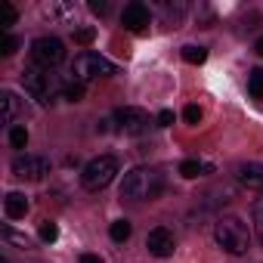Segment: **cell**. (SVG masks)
Instances as JSON below:
<instances>
[{
	"label": "cell",
	"mask_w": 263,
	"mask_h": 263,
	"mask_svg": "<svg viewBox=\"0 0 263 263\" xmlns=\"http://www.w3.org/2000/svg\"><path fill=\"white\" fill-rule=\"evenodd\" d=\"M93 37H96V31H93V28H78V31H74V44H81V47L93 44Z\"/></svg>",
	"instance_id": "23"
},
{
	"label": "cell",
	"mask_w": 263,
	"mask_h": 263,
	"mask_svg": "<svg viewBox=\"0 0 263 263\" xmlns=\"http://www.w3.org/2000/svg\"><path fill=\"white\" fill-rule=\"evenodd\" d=\"M146 248H149L152 257H171L174 248H177V238H174V232H171L167 226H155V229L146 235Z\"/></svg>",
	"instance_id": "9"
},
{
	"label": "cell",
	"mask_w": 263,
	"mask_h": 263,
	"mask_svg": "<svg viewBox=\"0 0 263 263\" xmlns=\"http://www.w3.org/2000/svg\"><path fill=\"white\" fill-rule=\"evenodd\" d=\"M121 25L127 31H134V34H143L149 28V7H143V4H127L124 13H121Z\"/></svg>",
	"instance_id": "10"
},
{
	"label": "cell",
	"mask_w": 263,
	"mask_h": 263,
	"mask_svg": "<svg viewBox=\"0 0 263 263\" xmlns=\"http://www.w3.org/2000/svg\"><path fill=\"white\" fill-rule=\"evenodd\" d=\"M0 263H10V260H0Z\"/></svg>",
	"instance_id": "31"
},
{
	"label": "cell",
	"mask_w": 263,
	"mask_h": 263,
	"mask_svg": "<svg viewBox=\"0 0 263 263\" xmlns=\"http://www.w3.org/2000/svg\"><path fill=\"white\" fill-rule=\"evenodd\" d=\"M0 102H4V124H13V121L19 118V99H16V93L4 90V96H0Z\"/></svg>",
	"instance_id": "13"
},
{
	"label": "cell",
	"mask_w": 263,
	"mask_h": 263,
	"mask_svg": "<svg viewBox=\"0 0 263 263\" xmlns=\"http://www.w3.org/2000/svg\"><path fill=\"white\" fill-rule=\"evenodd\" d=\"M108 235H111V241H118V245L127 241V238H130V223H127V220H115L111 229H108Z\"/></svg>",
	"instance_id": "16"
},
{
	"label": "cell",
	"mask_w": 263,
	"mask_h": 263,
	"mask_svg": "<svg viewBox=\"0 0 263 263\" xmlns=\"http://www.w3.org/2000/svg\"><path fill=\"white\" fill-rule=\"evenodd\" d=\"M81 263H102V257H96V254H84Z\"/></svg>",
	"instance_id": "29"
},
{
	"label": "cell",
	"mask_w": 263,
	"mask_h": 263,
	"mask_svg": "<svg viewBox=\"0 0 263 263\" xmlns=\"http://www.w3.org/2000/svg\"><path fill=\"white\" fill-rule=\"evenodd\" d=\"M115 121H118V130L121 134H146L149 130V115L143 111V108H137V105H124V108H118L115 111Z\"/></svg>",
	"instance_id": "8"
},
{
	"label": "cell",
	"mask_w": 263,
	"mask_h": 263,
	"mask_svg": "<svg viewBox=\"0 0 263 263\" xmlns=\"http://www.w3.org/2000/svg\"><path fill=\"white\" fill-rule=\"evenodd\" d=\"M22 84H25V93L34 96L37 102H53L56 90L62 93V87L56 84V74H53L50 68H37V65L22 74Z\"/></svg>",
	"instance_id": "5"
},
{
	"label": "cell",
	"mask_w": 263,
	"mask_h": 263,
	"mask_svg": "<svg viewBox=\"0 0 263 263\" xmlns=\"http://www.w3.org/2000/svg\"><path fill=\"white\" fill-rule=\"evenodd\" d=\"M65 59V44L59 37H37L31 44V62L37 68H53Z\"/></svg>",
	"instance_id": "6"
},
{
	"label": "cell",
	"mask_w": 263,
	"mask_h": 263,
	"mask_svg": "<svg viewBox=\"0 0 263 263\" xmlns=\"http://www.w3.org/2000/svg\"><path fill=\"white\" fill-rule=\"evenodd\" d=\"M254 229H257V238L263 241V198H257L254 204Z\"/></svg>",
	"instance_id": "21"
},
{
	"label": "cell",
	"mask_w": 263,
	"mask_h": 263,
	"mask_svg": "<svg viewBox=\"0 0 263 263\" xmlns=\"http://www.w3.org/2000/svg\"><path fill=\"white\" fill-rule=\"evenodd\" d=\"M254 50H257V53L263 56V37H257V44H254Z\"/></svg>",
	"instance_id": "30"
},
{
	"label": "cell",
	"mask_w": 263,
	"mask_h": 263,
	"mask_svg": "<svg viewBox=\"0 0 263 263\" xmlns=\"http://www.w3.org/2000/svg\"><path fill=\"white\" fill-rule=\"evenodd\" d=\"M16 50H19V41H16L13 34H7V37H4V44H0V53H4V56H13Z\"/></svg>",
	"instance_id": "24"
},
{
	"label": "cell",
	"mask_w": 263,
	"mask_h": 263,
	"mask_svg": "<svg viewBox=\"0 0 263 263\" xmlns=\"http://www.w3.org/2000/svg\"><path fill=\"white\" fill-rule=\"evenodd\" d=\"M171 124H174V111H171V108H164V111L158 115V127H171Z\"/></svg>",
	"instance_id": "27"
},
{
	"label": "cell",
	"mask_w": 263,
	"mask_h": 263,
	"mask_svg": "<svg viewBox=\"0 0 263 263\" xmlns=\"http://www.w3.org/2000/svg\"><path fill=\"white\" fill-rule=\"evenodd\" d=\"M13 174H16L19 180L37 183V180H44V177L50 174V161L41 158V155H16V158H13Z\"/></svg>",
	"instance_id": "7"
},
{
	"label": "cell",
	"mask_w": 263,
	"mask_h": 263,
	"mask_svg": "<svg viewBox=\"0 0 263 263\" xmlns=\"http://www.w3.org/2000/svg\"><path fill=\"white\" fill-rule=\"evenodd\" d=\"M248 90L254 99H263V68H254L251 78H248Z\"/></svg>",
	"instance_id": "17"
},
{
	"label": "cell",
	"mask_w": 263,
	"mask_h": 263,
	"mask_svg": "<svg viewBox=\"0 0 263 263\" xmlns=\"http://www.w3.org/2000/svg\"><path fill=\"white\" fill-rule=\"evenodd\" d=\"M16 19H19V13L13 4H0V25L10 28V25H16Z\"/></svg>",
	"instance_id": "19"
},
{
	"label": "cell",
	"mask_w": 263,
	"mask_h": 263,
	"mask_svg": "<svg viewBox=\"0 0 263 263\" xmlns=\"http://www.w3.org/2000/svg\"><path fill=\"white\" fill-rule=\"evenodd\" d=\"M7 238H10V241H16V245H22V248L28 245V238H25V235H16V232H10V229H7Z\"/></svg>",
	"instance_id": "28"
},
{
	"label": "cell",
	"mask_w": 263,
	"mask_h": 263,
	"mask_svg": "<svg viewBox=\"0 0 263 263\" xmlns=\"http://www.w3.org/2000/svg\"><path fill=\"white\" fill-rule=\"evenodd\" d=\"M90 10H93L96 16H108V4H105V0H93Z\"/></svg>",
	"instance_id": "26"
},
{
	"label": "cell",
	"mask_w": 263,
	"mask_h": 263,
	"mask_svg": "<svg viewBox=\"0 0 263 263\" xmlns=\"http://www.w3.org/2000/svg\"><path fill=\"white\" fill-rule=\"evenodd\" d=\"M62 96H65L68 102H81V99H84V84H81V81H68V84H62Z\"/></svg>",
	"instance_id": "15"
},
{
	"label": "cell",
	"mask_w": 263,
	"mask_h": 263,
	"mask_svg": "<svg viewBox=\"0 0 263 263\" xmlns=\"http://www.w3.org/2000/svg\"><path fill=\"white\" fill-rule=\"evenodd\" d=\"M235 180H238L245 189H257V192H263V164H254V161L238 164V167H235Z\"/></svg>",
	"instance_id": "11"
},
{
	"label": "cell",
	"mask_w": 263,
	"mask_h": 263,
	"mask_svg": "<svg viewBox=\"0 0 263 263\" xmlns=\"http://www.w3.org/2000/svg\"><path fill=\"white\" fill-rule=\"evenodd\" d=\"M10 146L13 149H25L28 146V130L25 127H13L10 130Z\"/></svg>",
	"instance_id": "20"
},
{
	"label": "cell",
	"mask_w": 263,
	"mask_h": 263,
	"mask_svg": "<svg viewBox=\"0 0 263 263\" xmlns=\"http://www.w3.org/2000/svg\"><path fill=\"white\" fill-rule=\"evenodd\" d=\"M115 174H118V158L99 155V158L87 161V167L81 171V186H84L87 192H102V189L115 180Z\"/></svg>",
	"instance_id": "4"
},
{
	"label": "cell",
	"mask_w": 263,
	"mask_h": 263,
	"mask_svg": "<svg viewBox=\"0 0 263 263\" xmlns=\"http://www.w3.org/2000/svg\"><path fill=\"white\" fill-rule=\"evenodd\" d=\"M41 238H44V241H56V238H59V229H56V223L44 220V223H41Z\"/></svg>",
	"instance_id": "22"
},
{
	"label": "cell",
	"mask_w": 263,
	"mask_h": 263,
	"mask_svg": "<svg viewBox=\"0 0 263 263\" xmlns=\"http://www.w3.org/2000/svg\"><path fill=\"white\" fill-rule=\"evenodd\" d=\"M211 167L208 164H201V161H195V158H186L183 164H180V174L186 177V180H195V177H201V174H208Z\"/></svg>",
	"instance_id": "14"
},
{
	"label": "cell",
	"mask_w": 263,
	"mask_h": 263,
	"mask_svg": "<svg viewBox=\"0 0 263 263\" xmlns=\"http://www.w3.org/2000/svg\"><path fill=\"white\" fill-rule=\"evenodd\" d=\"M164 192V177L155 167H134L121 183V195L134 201H152Z\"/></svg>",
	"instance_id": "1"
},
{
	"label": "cell",
	"mask_w": 263,
	"mask_h": 263,
	"mask_svg": "<svg viewBox=\"0 0 263 263\" xmlns=\"http://www.w3.org/2000/svg\"><path fill=\"white\" fill-rule=\"evenodd\" d=\"M111 74H118V65L108 62V59L99 56V53H81V56H74V62H71V78L81 81V84L96 81V78H111Z\"/></svg>",
	"instance_id": "3"
},
{
	"label": "cell",
	"mask_w": 263,
	"mask_h": 263,
	"mask_svg": "<svg viewBox=\"0 0 263 263\" xmlns=\"http://www.w3.org/2000/svg\"><path fill=\"white\" fill-rule=\"evenodd\" d=\"M4 208H7V217H10V220H22V217L28 214V198H25L22 192H10L7 201H4Z\"/></svg>",
	"instance_id": "12"
},
{
	"label": "cell",
	"mask_w": 263,
	"mask_h": 263,
	"mask_svg": "<svg viewBox=\"0 0 263 263\" xmlns=\"http://www.w3.org/2000/svg\"><path fill=\"white\" fill-rule=\"evenodd\" d=\"M214 238H217V245L226 254H235V257L245 254L248 245H251V232H248V226L238 217H220L214 223Z\"/></svg>",
	"instance_id": "2"
},
{
	"label": "cell",
	"mask_w": 263,
	"mask_h": 263,
	"mask_svg": "<svg viewBox=\"0 0 263 263\" xmlns=\"http://www.w3.org/2000/svg\"><path fill=\"white\" fill-rule=\"evenodd\" d=\"M183 118H186V124H198V121H201V108H198V105H186Z\"/></svg>",
	"instance_id": "25"
},
{
	"label": "cell",
	"mask_w": 263,
	"mask_h": 263,
	"mask_svg": "<svg viewBox=\"0 0 263 263\" xmlns=\"http://www.w3.org/2000/svg\"><path fill=\"white\" fill-rule=\"evenodd\" d=\"M183 59H186L189 65H201V62L208 59V50H204V47H183Z\"/></svg>",
	"instance_id": "18"
}]
</instances>
